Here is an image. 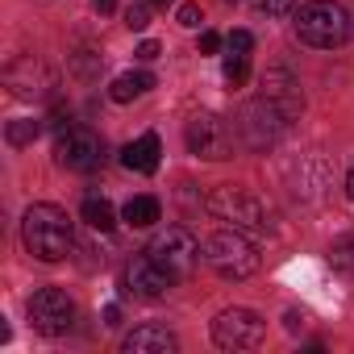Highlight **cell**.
Returning <instances> with one entry per match:
<instances>
[{
	"mask_svg": "<svg viewBox=\"0 0 354 354\" xmlns=\"http://www.w3.org/2000/svg\"><path fill=\"white\" fill-rule=\"evenodd\" d=\"M158 154H162V142H158V133H142L138 142H129V146L121 150V162H125V171L154 175V171H158Z\"/></svg>",
	"mask_w": 354,
	"mask_h": 354,
	"instance_id": "cell-15",
	"label": "cell"
},
{
	"mask_svg": "<svg viewBox=\"0 0 354 354\" xmlns=\"http://www.w3.org/2000/svg\"><path fill=\"white\" fill-rule=\"evenodd\" d=\"M346 192H350V201H354V167H350V175H346Z\"/></svg>",
	"mask_w": 354,
	"mask_h": 354,
	"instance_id": "cell-29",
	"label": "cell"
},
{
	"mask_svg": "<svg viewBox=\"0 0 354 354\" xmlns=\"http://www.w3.org/2000/svg\"><path fill=\"white\" fill-rule=\"evenodd\" d=\"M205 259H209V267H213L221 279H234V283H242V279H250V275L259 271V250H254L250 234H242V230H221V234H213V238L205 242Z\"/></svg>",
	"mask_w": 354,
	"mask_h": 354,
	"instance_id": "cell-4",
	"label": "cell"
},
{
	"mask_svg": "<svg viewBox=\"0 0 354 354\" xmlns=\"http://www.w3.org/2000/svg\"><path fill=\"white\" fill-rule=\"evenodd\" d=\"M158 55H162V46H158V42H150V38H146L142 46H138V59H142V63H154Z\"/></svg>",
	"mask_w": 354,
	"mask_h": 354,
	"instance_id": "cell-26",
	"label": "cell"
},
{
	"mask_svg": "<svg viewBox=\"0 0 354 354\" xmlns=\"http://www.w3.org/2000/svg\"><path fill=\"white\" fill-rule=\"evenodd\" d=\"M146 254H150L158 267H167L175 279H184V275H192L196 263H201V242H196V234L184 230V225H167L162 234H154V242L146 246Z\"/></svg>",
	"mask_w": 354,
	"mask_h": 354,
	"instance_id": "cell-6",
	"label": "cell"
},
{
	"mask_svg": "<svg viewBox=\"0 0 354 354\" xmlns=\"http://www.w3.org/2000/svg\"><path fill=\"white\" fill-rule=\"evenodd\" d=\"M217 50H221V34L205 30V34H201V55H217Z\"/></svg>",
	"mask_w": 354,
	"mask_h": 354,
	"instance_id": "cell-25",
	"label": "cell"
},
{
	"mask_svg": "<svg viewBox=\"0 0 354 354\" xmlns=\"http://www.w3.org/2000/svg\"><path fill=\"white\" fill-rule=\"evenodd\" d=\"M55 162L63 167V171H96L100 162H104V142H100V133H92V129H84V125H67L63 133H59V142H55Z\"/></svg>",
	"mask_w": 354,
	"mask_h": 354,
	"instance_id": "cell-9",
	"label": "cell"
},
{
	"mask_svg": "<svg viewBox=\"0 0 354 354\" xmlns=\"http://www.w3.org/2000/svg\"><path fill=\"white\" fill-rule=\"evenodd\" d=\"M250 80V55H225V84L242 88Z\"/></svg>",
	"mask_w": 354,
	"mask_h": 354,
	"instance_id": "cell-20",
	"label": "cell"
},
{
	"mask_svg": "<svg viewBox=\"0 0 354 354\" xmlns=\"http://www.w3.org/2000/svg\"><path fill=\"white\" fill-rule=\"evenodd\" d=\"M80 217H84L92 230H100V234H113V225H117V213H113V205H109L104 196H88L84 209H80Z\"/></svg>",
	"mask_w": 354,
	"mask_h": 354,
	"instance_id": "cell-18",
	"label": "cell"
},
{
	"mask_svg": "<svg viewBox=\"0 0 354 354\" xmlns=\"http://www.w3.org/2000/svg\"><path fill=\"white\" fill-rule=\"evenodd\" d=\"M205 209H209L217 221H225L230 230H242V234H250V238L275 234V209H271L263 196H254L250 188H242V184H221V188H213V192L205 196Z\"/></svg>",
	"mask_w": 354,
	"mask_h": 354,
	"instance_id": "cell-1",
	"label": "cell"
},
{
	"mask_svg": "<svg viewBox=\"0 0 354 354\" xmlns=\"http://www.w3.org/2000/svg\"><path fill=\"white\" fill-rule=\"evenodd\" d=\"M267 337V321L254 308H225L213 321V342L221 350H254Z\"/></svg>",
	"mask_w": 354,
	"mask_h": 354,
	"instance_id": "cell-8",
	"label": "cell"
},
{
	"mask_svg": "<svg viewBox=\"0 0 354 354\" xmlns=\"http://www.w3.org/2000/svg\"><path fill=\"white\" fill-rule=\"evenodd\" d=\"M146 5H150V9H167V5H171V0H146Z\"/></svg>",
	"mask_w": 354,
	"mask_h": 354,
	"instance_id": "cell-30",
	"label": "cell"
},
{
	"mask_svg": "<svg viewBox=\"0 0 354 354\" xmlns=\"http://www.w3.org/2000/svg\"><path fill=\"white\" fill-rule=\"evenodd\" d=\"M238 138H242V146L246 150H254V154H263V150H271L279 138H283V125H288V117L279 113V104H271L267 96L263 100H250V104H242V113H238Z\"/></svg>",
	"mask_w": 354,
	"mask_h": 354,
	"instance_id": "cell-5",
	"label": "cell"
},
{
	"mask_svg": "<svg viewBox=\"0 0 354 354\" xmlns=\"http://www.w3.org/2000/svg\"><path fill=\"white\" fill-rule=\"evenodd\" d=\"M225 5H238V0H225Z\"/></svg>",
	"mask_w": 354,
	"mask_h": 354,
	"instance_id": "cell-31",
	"label": "cell"
},
{
	"mask_svg": "<svg viewBox=\"0 0 354 354\" xmlns=\"http://www.w3.org/2000/svg\"><path fill=\"white\" fill-rule=\"evenodd\" d=\"M296 38L304 46H317V50L346 46V38H350V13L337 5V0H308V5L296 13Z\"/></svg>",
	"mask_w": 354,
	"mask_h": 354,
	"instance_id": "cell-3",
	"label": "cell"
},
{
	"mask_svg": "<svg viewBox=\"0 0 354 354\" xmlns=\"http://www.w3.org/2000/svg\"><path fill=\"white\" fill-rule=\"evenodd\" d=\"M30 325H34L38 333H46V337L67 333V329L75 325V300H71L63 288H42V292H34V300H30Z\"/></svg>",
	"mask_w": 354,
	"mask_h": 354,
	"instance_id": "cell-10",
	"label": "cell"
},
{
	"mask_svg": "<svg viewBox=\"0 0 354 354\" xmlns=\"http://www.w3.org/2000/svg\"><path fill=\"white\" fill-rule=\"evenodd\" d=\"M38 133H42V121H34V117H17V121H9V129H5L9 146H30Z\"/></svg>",
	"mask_w": 354,
	"mask_h": 354,
	"instance_id": "cell-19",
	"label": "cell"
},
{
	"mask_svg": "<svg viewBox=\"0 0 354 354\" xmlns=\"http://www.w3.org/2000/svg\"><path fill=\"white\" fill-rule=\"evenodd\" d=\"M254 5L267 13V17H288L296 9V0H254Z\"/></svg>",
	"mask_w": 354,
	"mask_h": 354,
	"instance_id": "cell-23",
	"label": "cell"
},
{
	"mask_svg": "<svg viewBox=\"0 0 354 354\" xmlns=\"http://www.w3.org/2000/svg\"><path fill=\"white\" fill-rule=\"evenodd\" d=\"M121 350H125V354H175V350H180V342H175V333H171L167 325L146 321V325H138V329L121 342Z\"/></svg>",
	"mask_w": 354,
	"mask_h": 354,
	"instance_id": "cell-14",
	"label": "cell"
},
{
	"mask_svg": "<svg viewBox=\"0 0 354 354\" xmlns=\"http://www.w3.org/2000/svg\"><path fill=\"white\" fill-rule=\"evenodd\" d=\"M104 325H121V308H117V304L104 308Z\"/></svg>",
	"mask_w": 354,
	"mask_h": 354,
	"instance_id": "cell-27",
	"label": "cell"
},
{
	"mask_svg": "<svg viewBox=\"0 0 354 354\" xmlns=\"http://www.w3.org/2000/svg\"><path fill=\"white\" fill-rule=\"evenodd\" d=\"M92 9L104 17V13H113V9H117V0H92Z\"/></svg>",
	"mask_w": 354,
	"mask_h": 354,
	"instance_id": "cell-28",
	"label": "cell"
},
{
	"mask_svg": "<svg viewBox=\"0 0 354 354\" xmlns=\"http://www.w3.org/2000/svg\"><path fill=\"white\" fill-rule=\"evenodd\" d=\"M234 138H238V125L221 121L217 113H196L188 121V150L196 158H209V162L234 158Z\"/></svg>",
	"mask_w": 354,
	"mask_h": 354,
	"instance_id": "cell-7",
	"label": "cell"
},
{
	"mask_svg": "<svg viewBox=\"0 0 354 354\" xmlns=\"http://www.w3.org/2000/svg\"><path fill=\"white\" fill-rule=\"evenodd\" d=\"M121 217H125V225H133V230H150V225L162 217V205H158L154 196H129L125 209H121Z\"/></svg>",
	"mask_w": 354,
	"mask_h": 354,
	"instance_id": "cell-17",
	"label": "cell"
},
{
	"mask_svg": "<svg viewBox=\"0 0 354 354\" xmlns=\"http://www.w3.org/2000/svg\"><path fill=\"white\" fill-rule=\"evenodd\" d=\"M150 88H154V75H150V71H125V75H117V80H113L109 96H113V104H129V100L146 96Z\"/></svg>",
	"mask_w": 354,
	"mask_h": 354,
	"instance_id": "cell-16",
	"label": "cell"
},
{
	"mask_svg": "<svg viewBox=\"0 0 354 354\" xmlns=\"http://www.w3.org/2000/svg\"><path fill=\"white\" fill-rule=\"evenodd\" d=\"M205 17H201V5H180V26L184 30H196Z\"/></svg>",
	"mask_w": 354,
	"mask_h": 354,
	"instance_id": "cell-24",
	"label": "cell"
},
{
	"mask_svg": "<svg viewBox=\"0 0 354 354\" xmlns=\"http://www.w3.org/2000/svg\"><path fill=\"white\" fill-rule=\"evenodd\" d=\"M171 283H175V275L167 267H158L150 254H133L125 267V292L138 300H162L171 292Z\"/></svg>",
	"mask_w": 354,
	"mask_h": 354,
	"instance_id": "cell-12",
	"label": "cell"
},
{
	"mask_svg": "<svg viewBox=\"0 0 354 354\" xmlns=\"http://www.w3.org/2000/svg\"><path fill=\"white\" fill-rule=\"evenodd\" d=\"M225 42H230V55H250L254 50V34L250 30H234Z\"/></svg>",
	"mask_w": 354,
	"mask_h": 354,
	"instance_id": "cell-22",
	"label": "cell"
},
{
	"mask_svg": "<svg viewBox=\"0 0 354 354\" xmlns=\"http://www.w3.org/2000/svg\"><path fill=\"white\" fill-rule=\"evenodd\" d=\"M5 84L13 88V96L21 100H46L55 96V71L38 59V55H21L5 67Z\"/></svg>",
	"mask_w": 354,
	"mask_h": 354,
	"instance_id": "cell-11",
	"label": "cell"
},
{
	"mask_svg": "<svg viewBox=\"0 0 354 354\" xmlns=\"http://www.w3.org/2000/svg\"><path fill=\"white\" fill-rule=\"evenodd\" d=\"M125 26H129V30H138V34L150 26V5H146V0H133V5L125 9Z\"/></svg>",
	"mask_w": 354,
	"mask_h": 354,
	"instance_id": "cell-21",
	"label": "cell"
},
{
	"mask_svg": "<svg viewBox=\"0 0 354 354\" xmlns=\"http://www.w3.org/2000/svg\"><path fill=\"white\" fill-rule=\"evenodd\" d=\"M263 96H267L271 104H279V113H283L288 121L304 109V92H300V84H296V75H292L288 67H267V71H263Z\"/></svg>",
	"mask_w": 354,
	"mask_h": 354,
	"instance_id": "cell-13",
	"label": "cell"
},
{
	"mask_svg": "<svg viewBox=\"0 0 354 354\" xmlns=\"http://www.w3.org/2000/svg\"><path fill=\"white\" fill-rule=\"evenodd\" d=\"M21 238H26V250L42 263H63L75 246L71 217L59 205H30L21 217Z\"/></svg>",
	"mask_w": 354,
	"mask_h": 354,
	"instance_id": "cell-2",
	"label": "cell"
}]
</instances>
